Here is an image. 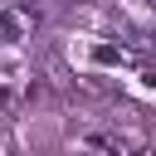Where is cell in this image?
Segmentation results:
<instances>
[{"label": "cell", "instance_id": "cell-1", "mask_svg": "<svg viewBox=\"0 0 156 156\" xmlns=\"http://www.w3.org/2000/svg\"><path fill=\"white\" fill-rule=\"evenodd\" d=\"M34 24H39V10H34V5H24V0H10V5L0 10V34H5L10 44H20Z\"/></svg>", "mask_w": 156, "mask_h": 156}, {"label": "cell", "instance_id": "cell-2", "mask_svg": "<svg viewBox=\"0 0 156 156\" xmlns=\"http://www.w3.org/2000/svg\"><path fill=\"white\" fill-rule=\"evenodd\" d=\"M132 156H156V146H136V151H132Z\"/></svg>", "mask_w": 156, "mask_h": 156}, {"label": "cell", "instance_id": "cell-3", "mask_svg": "<svg viewBox=\"0 0 156 156\" xmlns=\"http://www.w3.org/2000/svg\"><path fill=\"white\" fill-rule=\"evenodd\" d=\"M83 5H93V0H83Z\"/></svg>", "mask_w": 156, "mask_h": 156}]
</instances>
